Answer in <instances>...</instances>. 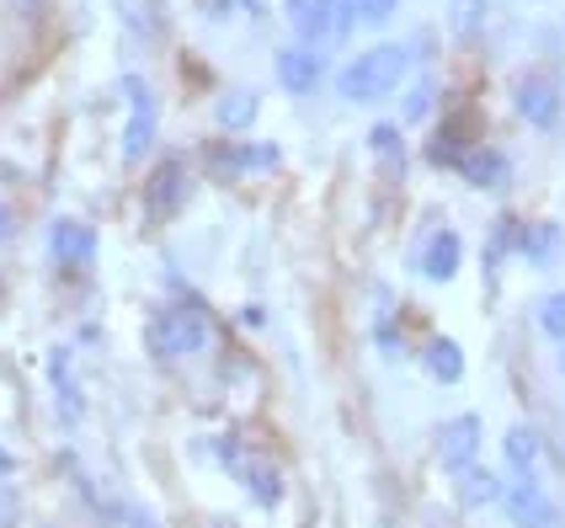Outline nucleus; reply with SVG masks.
Returning <instances> with one entry per match:
<instances>
[{
	"label": "nucleus",
	"instance_id": "obj_21",
	"mask_svg": "<svg viewBox=\"0 0 565 528\" xmlns=\"http://www.w3.org/2000/svg\"><path fill=\"white\" fill-rule=\"evenodd\" d=\"M539 326H544V337H550V342H565V288L561 294H550V299L539 305Z\"/></svg>",
	"mask_w": 565,
	"mask_h": 528
},
{
	"label": "nucleus",
	"instance_id": "obj_14",
	"mask_svg": "<svg viewBox=\"0 0 565 528\" xmlns=\"http://www.w3.org/2000/svg\"><path fill=\"white\" fill-rule=\"evenodd\" d=\"M459 171H465V182H475V187H502L507 182V156L502 150H470Z\"/></svg>",
	"mask_w": 565,
	"mask_h": 528
},
{
	"label": "nucleus",
	"instance_id": "obj_8",
	"mask_svg": "<svg viewBox=\"0 0 565 528\" xmlns=\"http://www.w3.org/2000/svg\"><path fill=\"white\" fill-rule=\"evenodd\" d=\"M182 198H188V171H182L177 160H166L156 177H150V187H145V209H150V214H171Z\"/></svg>",
	"mask_w": 565,
	"mask_h": 528
},
{
	"label": "nucleus",
	"instance_id": "obj_11",
	"mask_svg": "<svg viewBox=\"0 0 565 528\" xmlns=\"http://www.w3.org/2000/svg\"><path fill=\"white\" fill-rule=\"evenodd\" d=\"M454 492H459L465 507H486V501H502V481L491 469L465 465V469H454Z\"/></svg>",
	"mask_w": 565,
	"mask_h": 528
},
{
	"label": "nucleus",
	"instance_id": "obj_12",
	"mask_svg": "<svg viewBox=\"0 0 565 528\" xmlns=\"http://www.w3.org/2000/svg\"><path fill=\"white\" fill-rule=\"evenodd\" d=\"M422 273L433 283H448L459 273V235H454V230H438V235H433V246L422 251Z\"/></svg>",
	"mask_w": 565,
	"mask_h": 528
},
{
	"label": "nucleus",
	"instance_id": "obj_10",
	"mask_svg": "<svg viewBox=\"0 0 565 528\" xmlns=\"http://www.w3.org/2000/svg\"><path fill=\"white\" fill-rule=\"evenodd\" d=\"M502 454H507V469H518L523 481H534V465H539V454H544V437H539L534 427H507Z\"/></svg>",
	"mask_w": 565,
	"mask_h": 528
},
{
	"label": "nucleus",
	"instance_id": "obj_18",
	"mask_svg": "<svg viewBox=\"0 0 565 528\" xmlns=\"http://www.w3.org/2000/svg\"><path fill=\"white\" fill-rule=\"evenodd\" d=\"M555 246H561V230L555 224H529L523 230V256L529 262H555Z\"/></svg>",
	"mask_w": 565,
	"mask_h": 528
},
{
	"label": "nucleus",
	"instance_id": "obj_13",
	"mask_svg": "<svg viewBox=\"0 0 565 528\" xmlns=\"http://www.w3.org/2000/svg\"><path fill=\"white\" fill-rule=\"evenodd\" d=\"M282 17L305 43H326V0H282Z\"/></svg>",
	"mask_w": 565,
	"mask_h": 528
},
{
	"label": "nucleus",
	"instance_id": "obj_22",
	"mask_svg": "<svg viewBox=\"0 0 565 528\" xmlns=\"http://www.w3.org/2000/svg\"><path fill=\"white\" fill-rule=\"evenodd\" d=\"M480 22H486V0H454V28L465 32V38H475Z\"/></svg>",
	"mask_w": 565,
	"mask_h": 528
},
{
	"label": "nucleus",
	"instance_id": "obj_7",
	"mask_svg": "<svg viewBox=\"0 0 565 528\" xmlns=\"http://www.w3.org/2000/svg\"><path fill=\"white\" fill-rule=\"evenodd\" d=\"M49 251H54L60 267H86L92 251H96V235L86 230V224H75V219H60L54 235H49Z\"/></svg>",
	"mask_w": 565,
	"mask_h": 528
},
{
	"label": "nucleus",
	"instance_id": "obj_1",
	"mask_svg": "<svg viewBox=\"0 0 565 528\" xmlns=\"http://www.w3.org/2000/svg\"><path fill=\"white\" fill-rule=\"evenodd\" d=\"M406 70H411V49H401V43H379V49L358 54V60L337 75V92H342L347 102H379V96H390L401 81H406Z\"/></svg>",
	"mask_w": 565,
	"mask_h": 528
},
{
	"label": "nucleus",
	"instance_id": "obj_28",
	"mask_svg": "<svg viewBox=\"0 0 565 528\" xmlns=\"http://www.w3.org/2000/svg\"><path fill=\"white\" fill-rule=\"evenodd\" d=\"M561 369H565V342H561Z\"/></svg>",
	"mask_w": 565,
	"mask_h": 528
},
{
	"label": "nucleus",
	"instance_id": "obj_9",
	"mask_svg": "<svg viewBox=\"0 0 565 528\" xmlns=\"http://www.w3.org/2000/svg\"><path fill=\"white\" fill-rule=\"evenodd\" d=\"M320 75H326V64H320V54H310V49H282L278 54V81L288 92H315Z\"/></svg>",
	"mask_w": 565,
	"mask_h": 528
},
{
	"label": "nucleus",
	"instance_id": "obj_3",
	"mask_svg": "<svg viewBox=\"0 0 565 528\" xmlns=\"http://www.w3.org/2000/svg\"><path fill=\"white\" fill-rule=\"evenodd\" d=\"M124 92H128V102H134V118H128V134H124V156L139 160L156 145V96H150V86H145L139 75H128Z\"/></svg>",
	"mask_w": 565,
	"mask_h": 528
},
{
	"label": "nucleus",
	"instance_id": "obj_27",
	"mask_svg": "<svg viewBox=\"0 0 565 528\" xmlns=\"http://www.w3.org/2000/svg\"><path fill=\"white\" fill-rule=\"evenodd\" d=\"M11 469H17V465H11V454L0 448V475H11Z\"/></svg>",
	"mask_w": 565,
	"mask_h": 528
},
{
	"label": "nucleus",
	"instance_id": "obj_24",
	"mask_svg": "<svg viewBox=\"0 0 565 528\" xmlns=\"http://www.w3.org/2000/svg\"><path fill=\"white\" fill-rule=\"evenodd\" d=\"M395 6H401V0H358V11H363V22H374V28H384V22L395 17Z\"/></svg>",
	"mask_w": 565,
	"mask_h": 528
},
{
	"label": "nucleus",
	"instance_id": "obj_23",
	"mask_svg": "<svg viewBox=\"0 0 565 528\" xmlns=\"http://www.w3.org/2000/svg\"><path fill=\"white\" fill-rule=\"evenodd\" d=\"M427 113H433V81H422V86L406 96V124H422Z\"/></svg>",
	"mask_w": 565,
	"mask_h": 528
},
{
	"label": "nucleus",
	"instance_id": "obj_6",
	"mask_svg": "<svg viewBox=\"0 0 565 528\" xmlns=\"http://www.w3.org/2000/svg\"><path fill=\"white\" fill-rule=\"evenodd\" d=\"M502 507L518 528H550L555 524V507H550V497L539 492L534 481H518L512 492H502Z\"/></svg>",
	"mask_w": 565,
	"mask_h": 528
},
{
	"label": "nucleus",
	"instance_id": "obj_15",
	"mask_svg": "<svg viewBox=\"0 0 565 528\" xmlns=\"http://www.w3.org/2000/svg\"><path fill=\"white\" fill-rule=\"evenodd\" d=\"M427 369H433L438 384H459V379H465V352H459V342H448V337L427 342Z\"/></svg>",
	"mask_w": 565,
	"mask_h": 528
},
{
	"label": "nucleus",
	"instance_id": "obj_5",
	"mask_svg": "<svg viewBox=\"0 0 565 528\" xmlns=\"http://www.w3.org/2000/svg\"><path fill=\"white\" fill-rule=\"evenodd\" d=\"M438 454L448 469L475 465V454H480V416H454V422H443Z\"/></svg>",
	"mask_w": 565,
	"mask_h": 528
},
{
	"label": "nucleus",
	"instance_id": "obj_19",
	"mask_svg": "<svg viewBox=\"0 0 565 528\" xmlns=\"http://www.w3.org/2000/svg\"><path fill=\"white\" fill-rule=\"evenodd\" d=\"M49 369H54V395H60V416L64 422H75L81 416V401H75V384H70V373H64V352L49 358Z\"/></svg>",
	"mask_w": 565,
	"mask_h": 528
},
{
	"label": "nucleus",
	"instance_id": "obj_17",
	"mask_svg": "<svg viewBox=\"0 0 565 528\" xmlns=\"http://www.w3.org/2000/svg\"><path fill=\"white\" fill-rule=\"evenodd\" d=\"M352 22H363L358 0H326V43H347Z\"/></svg>",
	"mask_w": 565,
	"mask_h": 528
},
{
	"label": "nucleus",
	"instance_id": "obj_4",
	"mask_svg": "<svg viewBox=\"0 0 565 528\" xmlns=\"http://www.w3.org/2000/svg\"><path fill=\"white\" fill-rule=\"evenodd\" d=\"M518 113L529 118L534 128H555L561 124V92L544 81V75H529V81H518Z\"/></svg>",
	"mask_w": 565,
	"mask_h": 528
},
{
	"label": "nucleus",
	"instance_id": "obj_20",
	"mask_svg": "<svg viewBox=\"0 0 565 528\" xmlns=\"http://www.w3.org/2000/svg\"><path fill=\"white\" fill-rule=\"evenodd\" d=\"M369 150H374V156H384L390 166H401V160H406V150H401V128H395V124H374V128H369Z\"/></svg>",
	"mask_w": 565,
	"mask_h": 528
},
{
	"label": "nucleus",
	"instance_id": "obj_16",
	"mask_svg": "<svg viewBox=\"0 0 565 528\" xmlns=\"http://www.w3.org/2000/svg\"><path fill=\"white\" fill-rule=\"evenodd\" d=\"M252 124H256V96H252V92L220 96V128L241 134V128H252Z\"/></svg>",
	"mask_w": 565,
	"mask_h": 528
},
{
	"label": "nucleus",
	"instance_id": "obj_2",
	"mask_svg": "<svg viewBox=\"0 0 565 528\" xmlns=\"http://www.w3.org/2000/svg\"><path fill=\"white\" fill-rule=\"evenodd\" d=\"M150 337H156L160 352H177V358L182 352H203L209 337H214V315L203 310L198 299H182V305H171V310L160 315Z\"/></svg>",
	"mask_w": 565,
	"mask_h": 528
},
{
	"label": "nucleus",
	"instance_id": "obj_29",
	"mask_svg": "<svg viewBox=\"0 0 565 528\" xmlns=\"http://www.w3.org/2000/svg\"><path fill=\"white\" fill-rule=\"evenodd\" d=\"M384 528H395V524H384Z\"/></svg>",
	"mask_w": 565,
	"mask_h": 528
},
{
	"label": "nucleus",
	"instance_id": "obj_26",
	"mask_svg": "<svg viewBox=\"0 0 565 528\" xmlns=\"http://www.w3.org/2000/svg\"><path fill=\"white\" fill-rule=\"evenodd\" d=\"M0 241H11V214L0 209Z\"/></svg>",
	"mask_w": 565,
	"mask_h": 528
},
{
	"label": "nucleus",
	"instance_id": "obj_25",
	"mask_svg": "<svg viewBox=\"0 0 565 528\" xmlns=\"http://www.w3.org/2000/svg\"><path fill=\"white\" fill-rule=\"evenodd\" d=\"M198 6H203L209 17H224V6H230V0H198Z\"/></svg>",
	"mask_w": 565,
	"mask_h": 528
}]
</instances>
